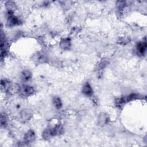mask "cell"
I'll use <instances>...</instances> for the list:
<instances>
[{"mask_svg":"<svg viewBox=\"0 0 147 147\" xmlns=\"http://www.w3.org/2000/svg\"><path fill=\"white\" fill-rule=\"evenodd\" d=\"M20 23V19L16 17L13 11L7 10V24L9 26H14L18 25Z\"/></svg>","mask_w":147,"mask_h":147,"instance_id":"1","label":"cell"},{"mask_svg":"<svg viewBox=\"0 0 147 147\" xmlns=\"http://www.w3.org/2000/svg\"><path fill=\"white\" fill-rule=\"evenodd\" d=\"M32 77L31 72L29 71H24L21 74V79L24 81H28Z\"/></svg>","mask_w":147,"mask_h":147,"instance_id":"9","label":"cell"},{"mask_svg":"<svg viewBox=\"0 0 147 147\" xmlns=\"http://www.w3.org/2000/svg\"><path fill=\"white\" fill-rule=\"evenodd\" d=\"M107 117L106 115L105 114H100L99 118H98V121H99V123L100 125H104L105 123H107Z\"/></svg>","mask_w":147,"mask_h":147,"instance_id":"10","label":"cell"},{"mask_svg":"<svg viewBox=\"0 0 147 147\" xmlns=\"http://www.w3.org/2000/svg\"><path fill=\"white\" fill-rule=\"evenodd\" d=\"M6 121H7V118L6 117V115L4 114H2L1 115V125H5L6 123Z\"/></svg>","mask_w":147,"mask_h":147,"instance_id":"12","label":"cell"},{"mask_svg":"<svg viewBox=\"0 0 147 147\" xmlns=\"http://www.w3.org/2000/svg\"><path fill=\"white\" fill-rule=\"evenodd\" d=\"M1 87L2 90H3L4 91H6V92H9L11 89L12 85L9 81L6 79H3L1 80Z\"/></svg>","mask_w":147,"mask_h":147,"instance_id":"5","label":"cell"},{"mask_svg":"<svg viewBox=\"0 0 147 147\" xmlns=\"http://www.w3.org/2000/svg\"><path fill=\"white\" fill-rule=\"evenodd\" d=\"M50 130H51L52 136L60 135L63 131V128L62 126L60 125H56L52 129H50Z\"/></svg>","mask_w":147,"mask_h":147,"instance_id":"6","label":"cell"},{"mask_svg":"<svg viewBox=\"0 0 147 147\" xmlns=\"http://www.w3.org/2000/svg\"><path fill=\"white\" fill-rule=\"evenodd\" d=\"M18 92L24 96H29L33 94L34 89L33 87L28 85H23L18 87Z\"/></svg>","mask_w":147,"mask_h":147,"instance_id":"2","label":"cell"},{"mask_svg":"<svg viewBox=\"0 0 147 147\" xmlns=\"http://www.w3.org/2000/svg\"><path fill=\"white\" fill-rule=\"evenodd\" d=\"M82 91L83 93L87 96H91L92 94V89L88 83H86L84 84L83 86Z\"/></svg>","mask_w":147,"mask_h":147,"instance_id":"7","label":"cell"},{"mask_svg":"<svg viewBox=\"0 0 147 147\" xmlns=\"http://www.w3.org/2000/svg\"><path fill=\"white\" fill-rule=\"evenodd\" d=\"M71 42L69 38H64L60 42V47L63 49H68L70 47Z\"/></svg>","mask_w":147,"mask_h":147,"instance_id":"8","label":"cell"},{"mask_svg":"<svg viewBox=\"0 0 147 147\" xmlns=\"http://www.w3.org/2000/svg\"><path fill=\"white\" fill-rule=\"evenodd\" d=\"M53 103L55 106V107L57 109H60L61 107L62 103L60 99L58 97H56L53 99Z\"/></svg>","mask_w":147,"mask_h":147,"instance_id":"11","label":"cell"},{"mask_svg":"<svg viewBox=\"0 0 147 147\" xmlns=\"http://www.w3.org/2000/svg\"><path fill=\"white\" fill-rule=\"evenodd\" d=\"M146 43L145 40L144 41L140 42L138 43L136 47V50L138 54H140V55H144L146 52Z\"/></svg>","mask_w":147,"mask_h":147,"instance_id":"3","label":"cell"},{"mask_svg":"<svg viewBox=\"0 0 147 147\" xmlns=\"http://www.w3.org/2000/svg\"><path fill=\"white\" fill-rule=\"evenodd\" d=\"M35 138L34 133L32 130L28 131L25 135L24 137V141L25 142L26 144H30L33 142Z\"/></svg>","mask_w":147,"mask_h":147,"instance_id":"4","label":"cell"}]
</instances>
